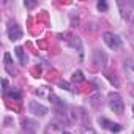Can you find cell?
Instances as JSON below:
<instances>
[{"label":"cell","instance_id":"7402d4cb","mask_svg":"<svg viewBox=\"0 0 134 134\" xmlns=\"http://www.w3.org/2000/svg\"><path fill=\"white\" fill-rule=\"evenodd\" d=\"M132 70H134V66H132Z\"/></svg>","mask_w":134,"mask_h":134},{"label":"cell","instance_id":"ac0fdd59","mask_svg":"<svg viewBox=\"0 0 134 134\" xmlns=\"http://www.w3.org/2000/svg\"><path fill=\"white\" fill-rule=\"evenodd\" d=\"M25 5H27V7H35V5H36V3H35V2H27V3H25Z\"/></svg>","mask_w":134,"mask_h":134},{"label":"cell","instance_id":"277c9868","mask_svg":"<svg viewBox=\"0 0 134 134\" xmlns=\"http://www.w3.org/2000/svg\"><path fill=\"white\" fill-rule=\"evenodd\" d=\"M29 110H30L33 115H36V117H44V115L47 114V107H44L43 104H40V103H36V101H32V103L29 104Z\"/></svg>","mask_w":134,"mask_h":134},{"label":"cell","instance_id":"9a60e30c","mask_svg":"<svg viewBox=\"0 0 134 134\" xmlns=\"http://www.w3.org/2000/svg\"><path fill=\"white\" fill-rule=\"evenodd\" d=\"M3 93H7V90H8V82H7V79H3Z\"/></svg>","mask_w":134,"mask_h":134},{"label":"cell","instance_id":"ffe728a7","mask_svg":"<svg viewBox=\"0 0 134 134\" xmlns=\"http://www.w3.org/2000/svg\"><path fill=\"white\" fill-rule=\"evenodd\" d=\"M63 134H71V132H68V131H63Z\"/></svg>","mask_w":134,"mask_h":134},{"label":"cell","instance_id":"52a82bcc","mask_svg":"<svg viewBox=\"0 0 134 134\" xmlns=\"http://www.w3.org/2000/svg\"><path fill=\"white\" fill-rule=\"evenodd\" d=\"M93 62L98 63L99 66H103V68H104V66L107 65V55H106L103 51H96V52H95V58H93Z\"/></svg>","mask_w":134,"mask_h":134},{"label":"cell","instance_id":"5b68a950","mask_svg":"<svg viewBox=\"0 0 134 134\" xmlns=\"http://www.w3.org/2000/svg\"><path fill=\"white\" fill-rule=\"evenodd\" d=\"M7 32H8V38L11 41H18L19 38H22V29L18 24H10Z\"/></svg>","mask_w":134,"mask_h":134},{"label":"cell","instance_id":"d6986e66","mask_svg":"<svg viewBox=\"0 0 134 134\" xmlns=\"http://www.w3.org/2000/svg\"><path fill=\"white\" fill-rule=\"evenodd\" d=\"M24 134H35V132H33V131H29V129H25V131H24Z\"/></svg>","mask_w":134,"mask_h":134},{"label":"cell","instance_id":"8fae6325","mask_svg":"<svg viewBox=\"0 0 134 134\" xmlns=\"http://www.w3.org/2000/svg\"><path fill=\"white\" fill-rule=\"evenodd\" d=\"M8 95H10V98H13V99H18V101L22 99V93H21L19 90H11Z\"/></svg>","mask_w":134,"mask_h":134},{"label":"cell","instance_id":"30bf717a","mask_svg":"<svg viewBox=\"0 0 134 134\" xmlns=\"http://www.w3.org/2000/svg\"><path fill=\"white\" fill-rule=\"evenodd\" d=\"M73 81H74V82H82V81H84L82 71H74V73H73Z\"/></svg>","mask_w":134,"mask_h":134},{"label":"cell","instance_id":"e0dca14e","mask_svg":"<svg viewBox=\"0 0 134 134\" xmlns=\"http://www.w3.org/2000/svg\"><path fill=\"white\" fill-rule=\"evenodd\" d=\"M11 121H13V118H11V117H7V118H5V125H10Z\"/></svg>","mask_w":134,"mask_h":134},{"label":"cell","instance_id":"44dd1931","mask_svg":"<svg viewBox=\"0 0 134 134\" xmlns=\"http://www.w3.org/2000/svg\"><path fill=\"white\" fill-rule=\"evenodd\" d=\"M132 112H134V106H132Z\"/></svg>","mask_w":134,"mask_h":134},{"label":"cell","instance_id":"2e32d148","mask_svg":"<svg viewBox=\"0 0 134 134\" xmlns=\"http://www.w3.org/2000/svg\"><path fill=\"white\" fill-rule=\"evenodd\" d=\"M60 85L65 87V90H71V88H70V84H66V82H60Z\"/></svg>","mask_w":134,"mask_h":134},{"label":"cell","instance_id":"3957f363","mask_svg":"<svg viewBox=\"0 0 134 134\" xmlns=\"http://www.w3.org/2000/svg\"><path fill=\"white\" fill-rule=\"evenodd\" d=\"M98 123H99L101 126H104L106 129H109L110 132H120V131L123 129L121 125H118V123H112V121H109V120L104 118V117H99V118H98Z\"/></svg>","mask_w":134,"mask_h":134},{"label":"cell","instance_id":"7c38bea8","mask_svg":"<svg viewBox=\"0 0 134 134\" xmlns=\"http://www.w3.org/2000/svg\"><path fill=\"white\" fill-rule=\"evenodd\" d=\"M96 7H98L99 11H107V3H106V2H98Z\"/></svg>","mask_w":134,"mask_h":134},{"label":"cell","instance_id":"5bb4252c","mask_svg":"<svg viewBox=\"0 0 134 134\" xmlns=\"http://www.w3.org/2000/svg\"><path fill=\"white\" fill-rule=\"evenodd\" d=\"M107 79H109V81H110L115 87H118V85H120V84H118V81H117V77H114L112 74H107Z\"/></svg>","mask_w":134,"mask_h":134},{"label":"cell","instance_id":"4fadbf2b","mask_svg":"<svg viewBox=\"0 0 134 134\" xmlns=\"http://www.w3.org/2000/svg\"><path fill=\"white\" fill-rule=\"evenodd\" d=\"M81 134H96V132H95V129H93V128H88V126H87V128H82Z\"/></svg>","mask_w":134,"mask_h":134},{"label":"cell","instance_id":"8992f818","mask_svg":"<svg viewBox=\"0 0 134 134\" xmlns=\"http://www.w3.org/2000/svg\"><path fill=\"white\" fill-rule=\"evenodd\" d=\"M3 60H5V70H7V73L8 74H16V70H14V66H13V60H11V55L8 54V52H5V55H3Z\"/></svg>","mask_w":134,"mask_h":134},{"label":"cell","instance_id":"9c48e42d","mask_svg":"<svg viewBox=\"0 0 134 134\" xmlns=\"http://www.w3.org/2000/svg\"><path fill=\"white\" fill-rule=\"evenodd\" d=\"M22 125H24V128L29 129V131H33V129L36 128V123L32 121V120H29V118H24V120H22Z\"/></svg>","mask_w":134,"mask_h":134},{"label":"cell","instance_id":"7a4b0ae2","mask_svg":"<svg viewBox=\"0 0 134 134\" xmlns=\"http://www.w3.org/2000/svg\"><path fill=\"white\" fill-rule=\"evenodd\" d=\"M103 41H104L110 49H114V51H118V49L121 47V40H120L117 35L110 33V32H106V33L103 35Z\"/></svg>","mask_w":134,"mask_h":134},{"label":"cell","instance_id":"603a6c76","mask_svg":"<svg viewBox=\"0 0 134 134\" xmlns=\"http://www.w3.org/2000/svg\"><path fill=\"white\" fill-rule=\"evenodd\" d=\"M132 22H134V21H132Z\"/></svg>","mask_w":134,"mask_h":134},{"label":"cell","instance_id":"ba28073f","mask_svg":"<svg viewBox=\"0 0 134 134\" xmlns=\"http://www.w3.org/2000/svg\"><path fill=\"white\" fill-rule=\"evenodd\" d=\"M16 55H18V58H19V62L22 63V65H25L27 63V55H25V52H24V47H21V46H18L16 49Z\"/></svg>","mask_w":134,"mask_h":134},{"label":"cell","instance_id":"6da1fadb","mask_svg":"<svg viewBox=\"0 0 134 134\" xmlns=\"http://www.w3.org/2000/svg\"><path fill=\"white\" fill-rule=\"evenodd\" d=\"M109 107L114 110V114L117 115H121L123 114V109H125V104L121 101V98L117 95V93H109Z\"/></svg>","mask_w":134,"mask_h":134}]
</instances>
